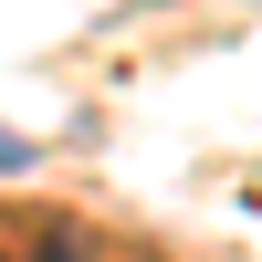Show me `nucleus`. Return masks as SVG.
Segmentation results:
<instances>
[{"instance_id": "nucleus-1", "label": "nucleus", "mask_w": 262, "mask_h": 262, "mask_svg": "<svg viewBox=\"0 0 262 262\" xmlns=\"http://www.w3.org/2000/svg\"><path fill=\"white\" fill-rule=\"evenodd\" d=\"M0 168H32V137L21 126H0Z\"/></svg>"}]
</instances>
